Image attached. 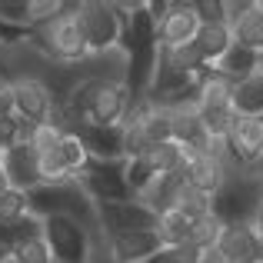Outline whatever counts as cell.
I'll return each instance as SVG.
<instances>
[{
	"label": "cell",
	"instance_id": "6da1fadb",
	"mask_svg": "<svg viewBox=\"0 0 263 263\" xmlns=\"http://www.w3.org/2000/svg\"><path fill=\"white\" fill-rule=\"evenodd\" d=\"M27 40H30L47 60H53V64H80V60L90 57L87 40H84V33H80V24H77V17H73V0H67L64 13H57L53 20H47V24H40V27H30V30H27Z\"/></svg>",
	"mask_w": 263,
	"mask_h": 263
},
{
	"label": "cell",
	"instance_id": "7a4b0ae2",
	"mask_svg": "<svg viewBox=\"0 0 263 263\" xmlns=\"http://www.w3.org/2000/svg\"><path fill=\"white\" fill-rule=\"evenodd\" d=\"M27 200H30V213H37L40 220L60 213V217L80 220V223H84L90 233L100 230V227H97V203L87 197V190L77 183V180H64V183H44V186H37L33 193H27Z\"/></svg>",
	"mask_w": 263,
	"mask_h": 263
},
{
	"label": "cell",
	"instance_id": "3957f363",
	"mask_svg": "<svg viewBox=\"0 0 263 263\" xmlns=\"http://www.w3.org/2000/svg\"><path fill=\"white\" fill-rule=\"evenodd\" d=\"M73 17L80 24V33H84L90 53L120 50L123 17H120V7L117 4H107V0H80V4H73Z\"/></svg>",
	"mask_w": 263,
	"mask_h": 263
},
{
	"label": "cell",
	"instance_id": "277c9868",
	"mask_svg": "<svg viewBox=\"0 0 263 263\" xmlns=\"http://www.w3.org/2000/svg\"><path fill=\"white\" fill-rule=\"evenodd\" d=\"M120 130H123V154L140 157L143 150L170 140V114L160 103L140 100L134 103V110H130V117L123 120Z\"/></svg>",
	"mask_w": 263,
	"mask_h": 263
},
{
	"label": "cell",
	"instance_id": "5b68a950",
	"mask_svg": "<svg viewBox=\"0 0 263 263\" xmlns=\"http://www.w3.org/2000/svg\"><path fill=\"white\" fill-rule=\"evenodd\" d=\"M263 193V183L253 177V170H233L230 180L223 183V190L213 197V213L223 223H250L253 206H257Z\"/></svg>",
	"mask_w": 263,
	"mask_h": 263
},
{
	"label": "cell",
	"instance_id": "8992f818",
	"mask_svg": "<svg viewBox=\"0 0 263 263\" xmlns=\"http://www.w3.org/2000/svg\"><path fill=\"white\" fill-rule=\"evenodd\" d=\"M44 240L53 263H87L90 257V230L73 217H44Z\"/></svg>",
	"mask_w": 263,
	"mask_h": 263
},
{
	"label": "cell",
	"instance_id": "52a82bcc",
	"mask_svg": "<svg viewBox=\"0 0 263 263\" xmlns=\"http://www.w3.org/2000/svg\"><path fill=\"white\" fill-rule=\"evenodd\" d=\"M97 227H100L107 237L134 233V230H154L157 213L150 210L147 203H140L137 197L117 200V203H97Z\"/></svg>",
	"mask_w": 263,
	"mask_h": 263
},
{
	"label": "cell",
	"instance_id": "ba28073f",
	"mask_svg": "<svg viewBox=\"0 0 263 263\" xmlns=\"http://www.w3.org/2000/svg\"><path fill=\"white\" fill-rule=\"evenodd\" d=\"M73 180L87 190V197L93 200V203L130 200V186H127V180H123V160H114V163L90 160V167L84 174H77Z\"/></svg>",
	"mask_w": 263,
	"mask_h": 263
},
{
	"label": "cell",
	"instance_id": "9c48e42d",
	"mask_svg": "<svg viewBox=\"0 0 263 263\" xmlns=\"http://www.w3.org/2000/svg\"><path fill=\"white\" fill-rule=\"evenodd\" d=\"M13 80V117L24 123H47L57 110V100L37 77H10Z\"/></svg>",
	"mask_w": 263,
	"mask_h": 263
},
{
	"label": "cell",
	"instance_id": "30bf717a",
	"mask_svg": "<svg viewBox=\"0 0 263 263\" xmlns=\"http://www.w3.org/2000/svg\"><path fill=\"white\" fill-rule=\"evenodd\" d=\"M200 33V17L193 10V0H170L163 20L157 24V47H186Z\"/></svg>",
	"mask_w": 263,
	"mask_h": 263
},
{
	"label": "cell",
	"instance_id": "8fae6325",
	"mask_svg": "<svg viewBox=\"0 0 263 263\" xmlns=\"http://www.w3.org/2000/svg\"><path fill=\"white\" fill-rule=\"evenodd\" d=\"M233 170H247V167H237V163L223 160V157H213V154H197L183 167V177H186V186L206 193V197H217Z\"/></svg>",
	"mask_w": 263,
	"mask_h": 263
},
{
	"label": "cell",
	"instance_id": "7c38bea8",
	"mask_svg": "<svg viewBox=\"0 0 263 263\" xmlns=\"http://www.w3.org/2000/svg\"><path fill=\"white\" fill-rule=\"evenodd\" d=\"M0 167H4L10 186L20 190V193H33L37 186H44V180H40V157H37V150H33L30 143L10 147L4 154V160H0Z\"/></svg>",
	"mask_w": 263,
	"mask_h": 263
},
{
	"label": "cell",
	"instance_id": "4fadbf2b",
	"mask_svg": "<svg viewBox=\"0 0 263 263\" xmlns=\"http://www.w3.org/2000/svg\"><path fill=\"white\" fill-rule=\"evenodd\" d=\"M230 157L237 167H253L263 157V120L260 117H237L227 134Z\"/></svg>",
	"mask_w": 263,
	"mask_h": 263
},
{
	"label": "cell",
	"instance_id": "5bb4252c",
	"mask_svg": "<svg viewBox=\"0 0 263 263\" xmlns=\"http://www.w3.org/2000/svg\"><path fill=\"white\" fill-rule=\"evenodd\" d=\"M110 243V257L114 263H147L150 257L163 250L157 230H134V233H117V237H107Z\"/></svg>",
	"mask_w": 263,
	"mask_h": 263
},
{
	"label": "cell",
	"instance_id": "9a60e30c",
	"mask_svg": "<svg viewBox=\"0 0 263 263\" xmlns=\"http://www.w3.org/2000/svg\"><path fill=\"white\" fill-rule=\"evenodd\" d=\"M263 240L253 233L250 223H223L217 237V250L223 253L227 263H253L260 257Z\"/></svg>",
	"mask_w": 263,
	"mask_h": 263
},
{
	"label": "cell",
	"instance_id": "2e32d148",
	"mask_svg": "<svg viewBox=\"0 0 263 263\" xmlns=\"http://www.w3.org/2000/svg\"><path fill=\"white\" fill-rule=\"evenodd\" d=\"M73 134L84 140L90 160H103V163L127 160V154H123V130L120 127H77Z\"/></svg>",
	"mask_w": 263,
	"mask_h": 263
},
{
	"label": "cell",
	"instance_id": "e0dca14e",
	"mask_svg": "<svg viewBox=\"0 0 263 263\" xmlns=\"http://www.w3.org/2000/svg\"><path fill=\"white\" fill-rule=\"evenodd\" d=\"M260 67H263V57H257L253 50H247V47H240V44H233L210 70H217L220 77H227L230 84H240V80H247L250 73H257Z\"/></svg>",
	"mask_w": 263,
	"mask_h": 263
},
{
	"label": "cell",
	"instance_id": "ac0fdd59",
	"mask_svg": "<svg viewBox=\"0 0 263 263\" xmlns=\"http://www.w3.org/2000/svg\"><path fill=\"white\" fill-rule=\"evenodd\" d=\"M193 47L200 50L203 64L213 67L233 47V30L223 24V20H217V24H200V33H197V40H193Z\"/></svg>",
	"mask_w": 263,
	"mask_h": 263
},
{
	"label": "cell",
	"instance_id": "d6986e66",
	"mask_svg": "<svg viewBox=\"0 0 263 263\" xmlns=\"http://www.w3.org/2000/svg\"><path fill=\"white\" fill-rule=\"evenodd\" d=\"M230 30H233V44H240L247 50H253L257 57H263V0H253L243 17L237 24H230Z\"/></svg>",
	"mask_w": 263,
	"mask_h": 263
},
{
	"label": "cell",
	"instance_id": "ffe728a7",
	"mask_svg": "<svg viewBox=\"0 0 263 263\" xmlns=\"http://www.w3.org/2000/svg\"><path fill=\"white\" fill-rule=\"evenodd\" d=\"M237 117H263V67L250 73L247 80L233 84V100H230Z\"/></svg>",
	"mask_w": 263,
	"mask_h": 263
},
{
	"label": "cell",
	"instance_id": "44dd1931",
	"mask_svg": "<svg viewBox=\"0 0 263 263\" xmlns=\"http://www.w3.org/2000/svg\"><path fill=\"white\" fill-rule=\"evenodd\" d=\"M233 100V84L220 77L217 70H206L197 87V107H230Z\"/></svg>",
	"mask_w": 263,
	"mask_h": 263
},
{
	"label": "cell",
	"instance_id": "7402d4cb",
	"mask_svg": "<svg viewBox=\"0 0 263 263\" xmlns=\"http://www.w3.org/2000/svg\"><path fill=\"white\" fill-rule=\"evenodd\" d=\"M53 154H57V160L64 163V170H67V177H70V180L77 177V174H84V170L90 167V154H87L84 140H80L77 134H64Z\"/></svg>",
	"mask_w": 263,
	"mask_h": 263
},
{
	"label": "cell",
	"instance_id": "603a6c76",
	"mask_svg": "<svg viewBox=\"0 0 263 263\" xmlns=\"http://www.w3.org/2000/svg\"><path fill=\"white\" fill-rule=\"evenodd\" d=\"M140 160L154 174H177V170H183V150H180V143L167 140V143H157V147L143 150Z\"/></svg>",
	"mask_w": 263,
	"mask_h": 263
},
{
	"label": "cell",
	"instance_id": "cb8c5ba5",
	"mask_svg": "<svg viewBox=\"0 0 263 263\" xmlns=\"http://www.w3.org/2000/svg\"><path fill=\"white\" fill-rule=\"evenodd\" d=\"M154 230H157V237H160L163 247H183L186 237H190V220L174 206V210L157 213V227Z\"/></svg>",
	"mask_w": 263,
	"mask_h": 263
},
{
	"label": "cell",
	"instance_id": "d4e9b609",
	"mask_svg": "<svg viewBox=\"0 0 263 263\" xmlns=\"http://www.w3.org/2000/svg\"><path fill=\"white\" fill-rule=\"evenodd\" d=\"M40 233H44V220H40L37 213H27V217L13 220V223L0 227V250H13V247H20L24 240L40 237Z\"/></svg>",
	"mask_w": 263,
	"mask_h": 263
},
{
	"label": "cell",
	"instance_id": "484cf974",
	"mask_svg": "<svg viewBox=\"0 0 263 263\" xmlns=\"http://www.w3.org/2000/svg\"><path fill=\"white\" fill-rule=\"evenodd\" d=\"M177 210L183 213L190 223H193V220H203V217L213 213V197L193 190V186H183V190H180V200H177Z\"/></svg>",
	"mask_w": 263,
	"mask_h": 263
},
{
	"label": "cell",
	"instance_id": "4316f807",
	"mask_svg": "<svg viewBox=\"0 0 263 263\" xmlns=\"http://www.w3.org/2000/svg\"><path fill=\"white\" fill-rule=\"evenodd\" d=\"M0 27L30 30V0H0Z\"/></svg>",
	"mask_w": 263,
	"mask_h": 263
},
{
	"label": "cell",
	"instance_id": "83f0119b",
	"mask_svg": "<svg viewBox=\"0 0 263 263\" xmlns=\"http://www.w3.org/2000/svg\"><path fill=\"white\" fill-rule=\"evenodd\" d=\"M220 230H223V220H220L217 213H210V217H203V220H193L186 247H210V243H217Z\"/></svg>",
	"mask_w": 263,
	"mask_h": 263
},
{
	"label": "cell",
	"instance_id": "f1b7e54d",
	"mask_svg": "<svg viewBox=\"0 0 263 263\" xmlns=\"http://www.w3.org/2000/svg\"><path fill=\"white\" fill-rule=\"evenodd\" d=\"M60 137H64V130L57 127V123H33V130H30V147L37 150V157H44V154H50V150H57V143H60Z\"/></svg>",
	"mask_w": 263,
	"mask_h": 263
},
{
	"label": "cell",
	"instance_id": "f546056e",
	"mask_svg": "<svg viewBox=\"0 0 263 263\" xmlns=\"http://www.w3.org/2000/svg\"><path fill=\"white\" fill-rule=\"evenodd\" d=\"M30 213V200H27V193H20V190H7L4 197H0V227L4 223H13V220H20V217H27Z\"/></svg>",
	"mask_w": 263,
	"mask_h": 263
},
{
	"label": "cell",
	"instance_id": "4dcf8cb0",
	"mask_svg": "<svg viewBox=\"0 0 263 263\" xmlns=\"http://www.w3.org/2000/svg\"><path fill=\"white\" fill-rule=\"evenodd\" d=\"M7 253H13V257H17L20 263H53V257H50V247H47L44 233H40V237L24 240L20 247H13V250H7Z\"/></svg>",
	"mask_w": 263,
	"mask_h": 263
},
{
	"label": "cell",
	"instance_id": "1f68e13d",
	"mask_svg": "<svg viewBox=\"0 0 263 263\" xmlns=\"http://www.w3.org/2000/svg\"><path fill=\"white\" fill-rule=\"evenodd\" d=\"M64 7H67V0H30V27L53 20L57 13H64Z\"/></svg>",
	"mask_w": 263,
	"mask_h": 263
},
{
	"label": "cell",
	"instance_id": "d6a6232c",
	"mask_svg": "<svg viewBox=\"0 0 263 263\" xmlns=\"http://www.w3.org/2000/svg\"><path fill=\"white\" fill-rule=\"evenodd\" d=\"M193 10H197L200 24H217V20H223V0H193Z\"/></svg>",
	"mask_w": 263,
	"mask_h": 263
},
{
	"label": "cell",
	"instance_id": "836d02e7",
	"mask_svg": "<svg viewBox=\"0 0 263 263\" xmlns=\"http://www.w3.org/2000/svg\"><path fill=\"white\" fill-rule=\"evenodd\" d=\"M147 263H193V247H163L157 257H150Z\"/></svg>",
	"mask_w": 263,
	"mask_h": 263
},
{
	"label": "cell",
	"instance_id": "e575fe53",
	"mask_svg": "<svg viewBox=\"0 0 263 263\" xmlns=\"http://www.w3.org/2000/svg\"><path fill=\"white\" fill-rule=\"evenodd\" d=\"M7 114H13V80H10V73L0 70V117H7Z\"/></svg>",
	"mask_w": 263,
	"mask_h": 263
},
{
	"label": "cell",
	"instance_id": "d590c367",
	"mask_svg": "<svg viewBox=\"0 0 263 263\" xmlns=\"http://www.w3.org/2000/svg\"><path fill=\"white\" fill-rule=\"evenodd\" d=\"M193 263H227V260L217 250V243H210V247H193Z\"/></svg>",
	"mask_w": 263,
	"mask_h": 263
},
{
	"label": "cell",
	"instance_id": "8d00e7d4",
	"mask_svg": "<svg viewBox=\"0 0 263 263\" xmlns=\"http://www.w3.org/2000/svg\"><path fill=\"white\" fill-rule=\"evenodd\" d=\"M250 227H253V233L263 240V193H260V200H257V206H253V217H250Z\"/></svg>",
	"mask_w": 263,
	"mask_h": 263
},
{
	"label": "cell",
	"instance_id": "74e56055",
	"mask_svg": "<svg viewBox=\"0 0 263 263\" xmlns=\"http://www.w3.org/2000/svg\"><path fill=\"white\" fill-rule=\"evenodd\" d=\"M10 190V180H7V174H4V167H0V197Z\"/></svg>",
	"mask_w": 263,
	"mask_h": 263
},
{
	"label": "cell",
	"instance_id": "f35d334b",
	"mask_svg": "<svg viewBox=\"0 0 263 263\" xmlns=\"http://www.w3.org/2000/svg\"><path fill=\"white\" fill-rule=\"evenodd\" d=\"M250 170H253V177H257V180H260V183H263V157H260V160H257V163H253V167H250Z\"/></svg>",
	"mask_w": 263,
	"mask_h": 263
},
{
	"label": "cell",
	"instance_id": "ab89813d",
	"mask_svg": "<svg viewBox=\"0 0 263 263\" xmlns=\"http://www.w3.org/2000/svg\"><path fill=\"white\" fill-rule=\"evenodd\" d=\"M0 263H20V260L13 257V253H4V257H0Z\"/></svg>",
	"mask_w": 263,
	"mask_h": 263
},
{
	"label": "cell",
	"instance_id": "60d3db41",
	"mask_svg": "<svg viewBox=\"0 0 263 263\" xmlns=\"http://www.w3.org/2000/svg\"><path fill=\"white\" fill-rule=\"evenodd\" d=\"M253 263H263V253H260V257H257V260H253Z\"/></svg>",
	"mask_w": 263,
	"mask_h": 263
},
{
	"label": "cell",
	"instance_id": "b9f144b4",
	"mask_svg": "<svg viewBox=\"0 0 263 263\" xmlns=\"http://www.w3.org/2000/svg\"><path fill=\"white\" fill-rule=\"evenodd\" d=\"M0 160H4V150H0Z\"/></svg>",
	"mask_w": 263,
	"mask_h": 263
},
{
	"label": "cell",
	"instance_id": "7bdbcfd3",
	"mask_svg": "<svg viewBox=\"0 0 263 263\" xmlns=\"http://www.w3.org/2000/svg\"><path fill=\"white\" fill-rule=\"evenodd\" d=\"M260 120H263V117H260Z\"/></svg>",
	"mask_w": 263,
	"mask_h": 263
}]
</instances>
